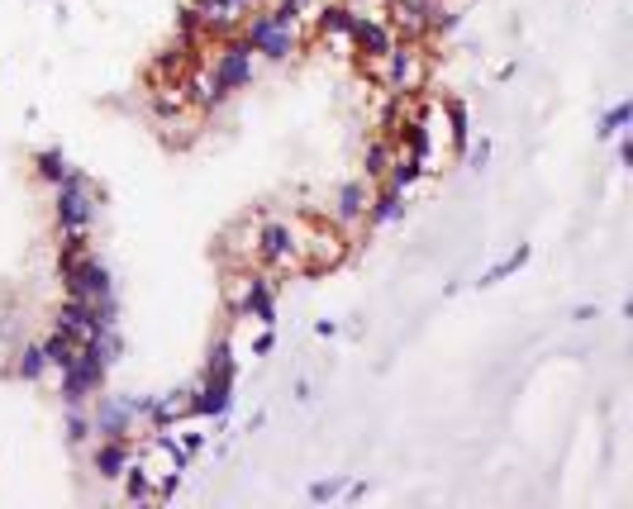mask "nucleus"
Segmentation results:
<instances>
[{
	"instance_id": "obj_20",
	"label": "nucleus",
	"mask_w": 633,
	"mask_h": 509,
	"mask_svg": "<svg viewBox=\"0 0 633 509\" xmlns=\"http://www.w3.org/2000/svg\"><path fill=\"white\" fill-rule=\"evenodd\" d=\"M72 172H77V167L67 162L62 148H43V153H34V177H39L43 186H58V181H67Z\"/></svg>"
},
{
	"instance_id": "obj_10",
	"label": "nucleus",
	"mask_w": 633,
	"mask_h": 509,
	"mask_svg": "<svg viewBox=\"0 0 633 509\" xmlns=\"http://www.w3.org/2000/svg\"><path fill=\"white\" fill-rule=\"evenodd\" d=\"M86 462H91V476L96 481L115 486L119 476L129 471V462H134V438H96L86 448Z\"/></svg>"
},
{
	"instance_id": "obj_13",
	"label": "nucleus",
	"mask_w": 633,
	"mask_h": 509,
	"mask_svg": "<svg viewBox=\"0 0 633 509\" xmlns=\"http://www.w3.org/2000/svg\"><path fill=\"white\" fill-rule=\"evenodd\" d=\"M48 372H53V367H48V353H43V343L24 333L20 343H15V353H10V376H20V381H43Z\"/></svg>"
},
{
	"instance_id": "obj_19",
	"label": "nucleus",
	"mask_w": 633,
	"mask_h": 509,
	"mask_svg": "<svg viewBox=\"0 0 633 509\" xmlns=\"http://www.w3.org/2000/svg\"><path fill=\"white\" fill-rule=\"evenodd\" d=\"M62 433H67V448H77V452L91 448V443H96V433H91V405H67Z\"/></svg>"
},
{
	"instance_id": "obj_5",
	"label": "nucleus",
	"mask_w": 633,
	"mask_h": 509,
	"mask_svg": "<svg viewBox=\"0 0 633 509\" xmlns=\"http://www.w3.org/2000/svg\"><path fill=\"white\" fill-rule=\"evenodd\" d=\"M376 81L386 86V96H415L424 86V58H419V43H391V53L372 67Z\"/></svg>"
},
{
	"instance_id": "obj_21",
	"label": "nucleus",
	"mask_w": 633,
	"mask_h": 509,
	"mask_svg": "<svg viewBox=\"0 0 633 509\" xmlns=\"http://www.w3.org/2000/svg\"><path fill=\"white\" fill-rule=\"evenodd\" d=\"M419 177H424V167H419L410 153H400V148H396V157H391V167H386L381 186H391V191H410Z\"/></svg>"
},
{
	"instance_id": "obj_14",
	"label": "nucleus",
	"mask_w": 633,
	"mask_h": 509,
	"mask_svg": "<svg viewBox=\"0 0 633 509\" xmlns=\"http://www.w3.org/2000/svg\"><path fill=\"white\" fill-rule=\"evenodd\" d=\"M410 191H391V186H372V205H367V229H386L405 215Z\"/></svg>"
},
{
	"instance_id": "obj_9",
	"label": "nucleus",
	"mask_w": 633,
	"mask_h": 509,
	"mask_svg": "<svg viewBox=\"0 0 633 509\" xmlns=\"http://www.w3.org/2000/svg\"><path fill=\"white\" fill-rule=\"evenodd\" d=\"M367 205H372V181L367 177H353L343 181L329 200V219L334 229H367Z\"/></svg>"
},
{
	"instance_id": "obj_30",
	"label": "nucleus",
	"mask_w": 633,
	"mask_h": 509,
	"mask_svg": "<svg viewBox=\"0 0 633 509\" xmlns=\"http://www.w3.org/2000/svg\"><path fill=\"white\" fill-rule=\"evenodd\" d=\"M191 5H196V0H191Z\"/></svg>"
},
{
	"instance_id": "obj_8",
	"label": "nucleus",
	"mask_w": 633,
	"mask_h": 509,
	"mask_svg": "<svg viewBox=\"0 0 633 509\" xmlns=\"http://www.w3.org/2000/svg\"><path fill=\"white\" fill-rule=\"evenodd\" d=\"M348 43H353V53L362 58V67H376V62L391 53L396 34H391V24L381 20V15H362V10H357L353 29H348Z\"/></svg>"
},
{
	"instance_id": "obj_29",
	"label": "nucleus",
	"mask_w": 633,
	"mask_h": 509,
	"mask_svg": "<svg viewBox=\"0 0 633 509\" xmlns=\"http://www.w3.org/2000/svg\"><path fill=\"white\" fill-rule=\"evenodd\" d=\"M572 319H576V324H591V319H595V305H576Z\"/></svg>"
},
{
	"instance_id": "obj_15",
	"label": "nucleus",
	"mask_w": 633,
	"mask_h": 509,
	"mask_svg": "<svg viewBox=\"0 0 633 509\" xmlns=\"http://www.w3.org/2000/svg\"><path fill=\"white\" fill-rule=\"evenodd\" d=\"M353 15H357V5H348V0H324V5L315 10V29L324 34V39H348Z\"/></svg>"
},
{
	"instance_id": "obj_24",
	"label": "nucleus",
	"mask_w": 633,
	"mask_h": 509,
	"mask_svg": "<svg viewBox=\"0 0 633 509\" xmlns=\"http://www.w3.org/2000/svg\"><path fill=\"white\" fill-rule=\"evenodd\" d=\"M267 15H272V24H281V29H300V20H305V0H272Z\"/></svg>"
},
{
	"instance_id": "obj_6",
	"label": "nucleus",
	"mask_w": 633,
	"mask_h": 509,
	"mask_svg": "<svg viewBox=\"0 0 633 509\" xmlns=\"http://www.w3.org/2000/svg\"><path fill=\"white\" fill-rule=\"evenodd\" d=\"M234 381H238V367H205V376L191 386V410L200 419L219 424L224 414L234 410Z\"/></svg>"
},
{
	"instance_id": "obj_23",
	"label": "nucleus",
	"mask_w": 633,
	"mask_h": 509,
	"mask_svg": "<svg viewBox=\"0 0 633 509\" xmlns=\"http://www.w3.org/2000/svg\"><path fill=\"white\" fill-rule=\"evenodd\" d=\"M39 343H43V353H48V367H53V372H67V367L77 362V343H72L67 333L48 329V333L39 338Z\"/></svg>"
},
{
	"instance_id": "obj_12",
	"label": "nucleus",
	"mask_w": 633,
	"mask_h": 509,
	"mask_svg": "<svg viewBox=\"0 0 633 509\" xmlns=\"http://www.w3.org/2000/svg\"><path fill=\"white\" fill-rule=\"evenodd\" d=\"M200 15H205V39H234L243 20H248V0H196Z\"/></svg>"
},
{
	"instance_id": "obj_16",
	"label": "nucleus",
	"mask_w": 633,
	"mask_h": 509,
	"mask_svg": "<svg viewBox=\"0 0 633 509\" xmlns=\"http://www.w3.org/2000/svg\"><path fill=\"white\" fill-rule=\"evenodd\" d=\"M438 110L448 119V138H453V148L462 153L467 143H472V115H467V100L462 96H443L438 100Z\"/></svg>"
},
{
	"instance_id": "obj_28",
	"label": "nucleus",
	"mask_w": 633,
	"mask_h": 509,
	"mask_svg": "<svg viewBox=\"0 0 633 509\" xmlns=\"http://www.w3.org/2000/svg\"><path fill=\"white\" fill-rule=\"evenodd\" d=\"M272 348H277V333H272V329H262V333H258V343H253V357H267Z\"/></svg>"
},
{
	"instance_id": "obj_18",
	"label": "nucleus",
	"mask_w": 633,
	"mask_h": 509,
	"mask_svg": "<svg viewBox=\"0 0 633 509\" xmlns=\"http://www.w3.org/2000/svg\"><path fill=\"white\" fill-rule=\"evenodd\" d=\"M191 414V391H167V395H153V410H148V433L153 429H167L172 419Z\"/></svg>"
},
{
	"instance_id": "obj_25",
	"label": "nucleus",
	"mask_w": 633,
	"mask_h": 509,
	"mask_svg": "<svg viewBox=\"0 0 633 509\" xmlns=\"http://www.w3.org/2000/svg\"><path fill=\"white\" fill-rule=\"evenodd\" d=\"M629 119H633V105H629V100H619V105L605 110V119H600V129H595V134H600V138L624 134V129H629Z\"/></svg>"
},
{
	"instance_id": "obj_27",
	"label": "nucleus",
	"mask_w": 633,
	"mask_h": 509,
	"mask_svg": "<svg viewBox=\"0 0 633 509\" xmlns=\"http://www.w3.org/2000/svg\"><path fill=\"white\" fill-rule=\"evenodd\" d=\"M462 153H467V167H472V172H481V167L491 162V138H472Z\"/></svg>"
},
{
	"instance_id": "obj_17",
	"label": "nucleus",
	"mask_w": 633,
	"mask_h": 509,
	"mask_svg": "<svg viewBox=\"0 0 633 509\" xmlns=\"http://www.w3.org/2000/svg\"><path fill=\"white\" fill-rule=\"evenodd\" d=\"M391 157H396V138H391V134L372 138V143L362 148V177L372 181V186H381V177H386V167H391Z\"/></svg>"
},
{
	"instance_id": "obj_2",
	"label": "nucleus",
	"mask_w": 633,
	"mask_h": 509,
	"mask_svg": "<svg viewBox=\"0 0 633 509\" xmlns=\"http://www.w3.org/2000/svg\"><path fill=\"white\" fill-rule=\"evenodd\" d=\"M96 215H100V191L86 172H72L67 181L53 186V224H58V234H91Z\"/></svg>"
},
{
	"instance_id": "obj_31",
	"label": "nucleus",
	"mask_w": 633,
	"mask_h": 509,
	"mask_svg": "<svg viewBox=\"0 0 633 509\" xmlns=\"http://www.w3.org/2000/svg\"><path fill=\"white\" fill-rule=\"evenodd\" d=\"M305 5H310V0H305Z\"/></svg>"
},
{
	"instance_id": "obj_7",
	"label": "nucleus",
	"mask_w": 633,
	"mask_h": 509,
	"mask_svg": "<svg viewBox=\"0 0 633 509\" xmlns=\"http://www.w3.org/2000/svg\"><path fill=\"white\" fill-rule=\"evenodd\" d=\"M296 238L300 229L286 224V219H262L253 229V257L267 262V267H291L296 262Z\"/></svg>"
},
{
	"instance_id": "obj_11",
	"label": "nucleus",
	"mask_w": 633,
	"mask_h": 509,
	"mask_svg": "<svg viewBox=\"0 0 633 509\" xmlns=\"http://www.w3.org/2000/svg\"><path fill=\"white\" fill-rule=\"evenodd\" d=\"M234 310L243 319H258L262 329H272L277 324V286H272V276H243V291L234 295Z\"/></svg>"
},
{
	"instance_id": "obj_22",
	"label": "nucleus",
	"mask_w": 633,
	"mask_h": 509,
	"mask_svg": "<svg viewBox=\"0 0 633 509\" xmlns=\"http://www.w3.org/2000/svg\"><path fill=\"white\" fill-rule=\"evenodd\" d=\"M529 257H534V248H529V243H519V248H510V253L500 257L495 267H486V272L476 276V286H495V281H505V276H515L519 267L529 262Z\"/></svg>"
},
{
	"instance_id": "obj_26",
	"label": "nucleus",
	"mask_w": 633,
	"mask_h": 509,
	"mask_svg": "<svg viewBox=\"0 0 633 509\" xmlns=\"http://www.w3.org/2000/svg\"><path fill=\"white\" fill-rule=\"evenodd\" d=\"M343 486H348L343 476H329V481H315V486L305 490V495H310L315 505H329V500H338V495H343Z\"/></svg>"
},
{
	"instance_id": "obj_4",
	"label": "nucleus",
	"mask_w": 633,
	"mask_h": 509,
	"mask_svg": "<svg viewBox=\"0 0 633 509\" xmlns=\"http://www.w3.org/2000/svg\"><path fill=\"white\" fill-rule=\"evenodd\" d=\"M238 39L253 48V58L286 62V58H296L300 29H281V24H272L267 5H253V10H248V20H243V29H238Z\"/></svg>"
},
{
	"instance_id": "obj_1",
	"label": "nucleus",
	"mask_w": 633,
	"mask_h": 509,
	"mask_svg": "<svg viewBox=\"0 0 633 509\" xmlns=\"http://www.w3.org/2000/svg\"><path fill=\"white\" fill-rule=\"evenodd\" d=\"M253 81V48L238 39H219L210 62H205V86H210V110L224 105V100H234L243 86Z\"/></svg>"
},
{
	"instance_id": "obj_3",
	"label": "nucleus",
	"mask_w": 633,
	"mask_h": 509,
	"mask_svg": "<svg viewBox=\"0 0 633 509\" xmlns=\"http://www.w3.org/2000/svg\"><path fill=\"white\" fill-rule=\"evenodd\" d=\"M58 276H62V291L77 295V300H110V295H119L115 272H110V262H105L96 248L81 253V257H62Z\"/></svg>"
}]
</instances>
